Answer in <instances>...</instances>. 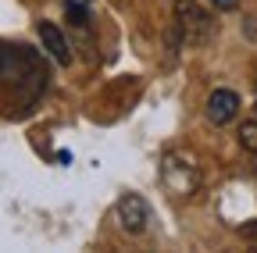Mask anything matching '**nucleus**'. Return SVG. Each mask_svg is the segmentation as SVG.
Returning a JSON list of instances; mask_svg holds the SVG:
<instances>
[{
  "label": "nucleus",
  "instance_id": "7ed1b4c3",
  "mask_svg": "<svg viewBox=\"0 0 257 253\" xmlns=\"http://www.w3.org/2000/svg\"><path fill=\"white\" fill-rule=\"evenodd\" d=\"M0 82L22 89L25 82L43 86V68L25 47H0Z\"/></svg>",
  "mask_w": 257,
  "mask_h": 253
},
{
  "label": "nucleus",
  "instance_id": "6e6552de",
  "mask_svg": "<svg viewBox=\"0 0 257 253\" xmlns=\"http://www.w3.org/2000/svg\"><path fill=\"white\" fill-rule=\"evenodd\" d=\"M211 8H218V11H236V4L239 0H207Z\"/></svg>",
  "mask_w": 257,
  "mask_h": 253
},
{
  "label": "nucleus",
  "instance_id": "39448f33",
  "mask_svg": "<svg viewBox=\"0 0 257 253\" xmlns=\"http://www.w3.org/2000/svg\"><path fill=\"white\" fill-rule=\"evenodd\" d=\"M204 114H207V121L211 125H229V121H236V114H239V93H232V89H214L211 97H207V104H204Z\"/></svg>",
  "mask_w": 257,
  "mask_h": 253
},
{
  "label": "nucleus",
  "instance_id": "f03ea898",
  "mask_svg": "<svg viewBox=\"0 0 257 253\" xmlns=\"http://www.w3.org/2000/svg\"><path fill=\"white\" fill-rule=\"evenodd\" d=\"M211 33H214V22L197 0H175V29H172L175 43L204 47L211 40Z\"/></svg>",
  "mask_w": 257,
  "mask_h": 253
},
{
  "label": "nucleus",
  "instance_id": "1a4fd4ad",
  "mask_svg": "<svg viewBox=\"0 0 257 253\" xmlns=\"http://www.w3.org/2000/svg\"><path fill=\"white\" fill-rule=\"evenodd\" d=\"M243 232H246L250 239H257V225H250V228H243Z\"/></svg>",
  "mask_w": 257,
  "mask_h": 253
},
{
  "label": "nucleus",
  "instance_id": "423d86ee",
  "mask_svg": "<svg viewBox=\"0 0 257 253\" xmlns=\"http://www.w3.org/2000/svg\"><path fill=\"white\" fill-rule=\"evenodd\" d=\"M40 40H43V50L50 54L54 65H61V68H68V65H72V47H68V40L61 36V29H57V25L40 22Z\"/></svg>",
  "mask_w": 257,
  "mask_h": 253
},
{
  "label": "nucleus",
  "instance_id": "f257e3e1",
  "mask_svg": "<svg viewBox=\"0 0 257 253\" xmlns=\"http://www.w3.org/2000/svg\"><path fill=\"white\" fill-rule=\"evenodd\" d=\"M161 182H165L175 196H193L200 189V164L197 157L186 150H168L161 157Z\"/></svg>",
  "mask_w": 257,
  "mask_h": 253
},
{
  "label": "nucleus",
  "instance_id": "0eeeda50",
  "mask_svg": "<svg viewBox=\"0 0 257 253\" xmlns=\"http://www.w3.org/2000/svg\"><path fill=\"white\" fill-rule=\"evenodd\" d=\"M239 146L257 157V121H243L239 125Z\"/></svg>",
  "mask_w": 257,
  "mask_h": 253
},
{
  "label": "nucleus",
  "instance_id": "20e7f679",
  "mask_svg": "<svg viewBox=\"0 0 257 253\" xmlns=\"http://www.w3.org/2000/svg\"><path fill=\"white\" fill-rule=\"evenodd\" d=\"M114 217H118L121 232H128V235H143V232L150 228V221H154V210H150V203H147L143 196L125 193V196L118 200V207H114Z\"/></svg>",
  "mask_w": 257,
  "mask_h": 253
}]
</instances>
